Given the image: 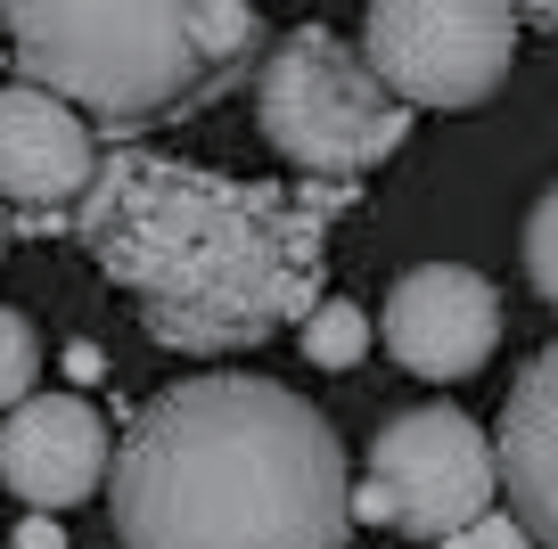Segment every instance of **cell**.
I'll use <instances>...</instances> for the list:
<instances>
[{
  "mask_svg": "<svg viewBox=\"0 0 558 549\" xmlns=\"http://www.w3.org/2000/svg\"><path fill=\"white\" fill-rule=\"evenodd\" d=\"M518 25V0H369L353 50L411 115H469L509 83Z\"/></svg>",
  "mask_w": 558,
  "mask_h": 549,
  "instance_id": "5",
  "label": "cell"
},
{
  "mask_svg": "<svg viewBox=\"0 0 558 549\" xmlns=\"http://www.w3.org/2000/svg\"><path fill=\"white\" fill-rule=\"evenodd\" d=\"M509 516L534 533V549H558V344H542L509 378L501 427H493Z\"/></svg>",
  "mask_w": 558,
  "mask_h": 549,
  "instance_id": "10",
  "label": "cell"
},
{
  "mask_svg": "<svg viewBox=\"0 0 558 549\" xmlns=\"http://www.w3.org/2000/svg\"><path fill=\"white\" fill-rule=\"evenodd\" d=\"M501 509V460L493 435L452 402H418L395 411L369 443V476L353 492V516L395 525L411 541H452L460 525Z\"/></svg>",
  "mask_w": 558,
  "mask_h": 549,
  "instance_id": "6",
  "label": "cell"
},
{
  "mask_svg": "<svg viewBox=\"0 0 558 549\" xmlns=\"http://www.w3.org/2000/svg\"><path fill=\"white\" fill-rule=\"evenodd\" d=\"M0 255H9V213H0Z\"/></svg>",
  "mask_w": 558,
  "mask_h": 549,
  "instance_id": "17",
  "label": "cell"
},
{
  "mask_svg": "<svg viewBox=\"0 0 558 549\" xmlns=\"http://www.w3.org/2000/svg\"><path fill=\"white\" fill-rule=\"evenodd\" d=\"M518 17H534V25H550V34H558V0H518Z\"/></svg>",
  "mask_w": 558,
  "mask_h": 549,
  "instance_id": "16",
  "label": "cell"
},
{
  "mask_svg": "<svg viewBox=\"0 0 558 549\" xmlns=\"http://www.w3.org/2000/svg\"><path fill=\"white\" fill-rule=\"evenodd\" d=\"M17 549H66V533H58V516H25V525H17Z\"/></svg>",
  "mask_w": 558,
  "mask_h": 549,
  "instance_id": "15",
  "label": "cell"
},
{
  "mask_svg": "<svg viewBox=\"0 0 558 549\" xmlns=\"http://www.w3.org/2000/svg\"><path fill=\"white\" fill-rule=\"evenodd\" d=\"M436 549H534V533H525L518 516H501V509H493V516H476V525H460L452 541H436Z\"/></svg>",
  "mask_w": 558,
  "mask_h": 549,
  "instance_id": "14",
  "label": "cell"
},
{
  "mask_svg": "<svg viewBox=\"0 0 558 549\" xmlns=\"http://www.w3.org/2000/svg\"><path fill=\"white\" fill-rule=\"evenodd\" d=\"M369 337H378V328H369V312L345 304V295H320L313 320L296 328V344H304V361H313V369H362V361H369Z\"/></svg>",
  "mask_w": 558,
  "mask_h": 549,
  "instance_id": "11",
  "label": "cell"
},
{
  "mask_svg": "<svg viewBox=\"0 0 558 549\" xmlns=\"http://www.w3.org/2000/svg\"><path fill=\"white\" fill-rule=\"evenodd\" d=\"M107 467H116V435L83 394H25L0 418V484L41 516L90 500Z\"/></svg>",
  "mask_w": 558,
  "mask_h": 549,
  "instance_id": "8",
  "label": "cell"
},
{
  "mask_svg": "<svg viewBox=\"0 0 558 549\" xmlns=\"http://www.w3.org/2000/svg\"><path fill=\"white\" fill-rule=\"evenodd\" d=\"M386 353L427 386H460L476 378L501 344V288L469 263H418L386 288V320H378Z\"/></svg>",
  "mask_w": 558,
  "mask_h": 549,
  "instance_id": "7",
  "label": "cell"
},
{
  "mask_svg": "<svg viewBox=\"0 0 558 549\" xmlns=\"http://www.w3.org/2000/svg\"><path fill=\"white\" fill-rule=\"evenodd\" d=\"M123 549H345L353 476L337 427L279 378L206 369L165 386L116 443Z\"/></svg>",
  "mask_w": 558,
  "mask_h": 549,
  "instance_id": "2",
  "label": "cell"
},
{
  "mask_svg": "<svg viewBox=\"0 0 558 549\" xmlns=\"http://www.w3.org/2000/svg\"><path fill=\"white\" fill-rule=\"evenodd\" d=\"M329 206H345V181L279 190L157 148H116L74 206V239L132 295V320L165 353L222 361L288 320H313L329 279Z\"/></svg>",
  "mask_w": 558,
  "mask_h": 549,
  "instance_id": "1",
  "label": "cell"
},
{
  "mask_svg": "<svg viewBox=\"0 0 558 549\" xmlns=\"http://www.w3.org/2000/svg\"><path fill=\"white\" fill-rule=\"evenodd\" d=\"M99 181V132L34 83H0V197L25 213L83 206Z\"/></svg>",
  "mask_w": 558,
  "mask_h": 549,
  "instance_id": "9",
  "label": "cell"
},
{
  "mask_svg": "<svg viewBox=\"0 0 558 549\" xmlns=\"http://www.w3.org/2000/svg\"><path fill=\"white\" fill-rule=\"evenodd\" d=\"M17 83L83 123L148 132L214 107L263 58L255 0H0Z\"/></svg>",
  "mask_w": 558,
  "mask_h": 549,
  "instance_id": "3",
  "label": "cell"
},
{
  "mask_svg": "<svg viewBox=\"0 0 558 549\" xmlns=\"http://www.w3.org/2000/svg\"><path fill=\"white\" fill-rule=\"evenodd\" d=\"M255 123L279 156L313 181H362L411 139V107L369 74L353 41L329 25H296V34L263 41L255 58Z\"/></svg>",
  "mask_w": 558,
  "mask_h": 549,
  "instance_id": "4",
  "label": "cell"
},
{
  "mask_svg": "<svg viewBox=\"0 0 558 549\" xmlns=\"http://www.w3.org/2000/svg\"><path fill=\"white\" fill-rule=\"evenodd\" d=\"M525 279H534V295L558 312V181L534 197V213H525Z\"/></svg>",
  "mask_w": 558,
  "mask_h": 549,
  "instance_id": "13",
  "label": "cell"
},
{
  "mask_svg": "<svg viewBox=\"0 0 558 549\" xmlns=\"http://www.w3.org/2000/svg\"><path fill=\"white\" fill-rule=\"evenodd\" d=\"M34 369H41V337H34V320L0 304V411H17V402L34 394Z\"/></svg>",
  "mask_w": 558,
  "mask_h": 549,
  "instance_id": "12",
  "label": "cell"
}]
</instances>
